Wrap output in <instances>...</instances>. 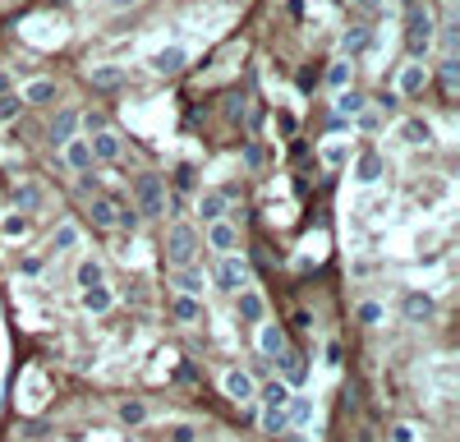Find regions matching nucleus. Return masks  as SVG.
<instances>
[{
    "mask_svg": "<svg viewBox=\"0 0 460 442\" xmlns=\"http://www.w3.org/2000/svg\"><path fill=\"white\" fill-rule=\"evenodd\" d=\"M433 32H437V23H433L428 10H419V5H405V46H410V56L419 60L424 51L433 46Z\"/></svg>",
    "mask_w": 460,
    "mask_h": 442,
    "instance_id": "f257e3e1",
    "label": "nucleus"
},
{
    "mask_svg": "<svg viewBox=\"0 0 460 442\" xmlns=\"http://www.w3.org/2000/svg\"><path fill=\"white\" fill-rule=\"evenodd\" d=\"M194 249H198L194 230H189V226H170V235H166V258H170V267L194 263Z\"/></svg>",
    "mask_w": 460,
    "mask_h": 442,
    "instance_id": "f03ea898",
    "label": "nucleus"
},
{
    "mask_svg": "<svg viewBox=\"0 0 460 442\" xmlns=\"http://www.w3.org/2000/svg\"><path fill=\"white\" fill-rule=\"evenodd\" d=\"M216 286L230 290V295H240V290L249 286V263L240 258V254H226V258H221V267H216Z\"/></svg>",
    "mask_w": 460,
    "mask_h": 442,
    "instance_id": "7ed1b4c3",
    "label": "nucleus"
},
{
    "mask_svg": "<svg viewBox=\"0 0 460 442\" xmlns=\"http://www.w3.org/2000/svg\"><path fill=\"white\" fill-rule=\"evenodd\" d=\"M134 189H138V212H143V217H161V212H166V189H161L157 175H143Z\"/></svg>",
    "mask_w": 460,
    "mask_h": 442,
    "instance_id": "20e7f679",
    "label": "nucleus"
},
{
    "mask_svg": "<svg viewBox=\"0 0 460 442\" xmlns=\"http://www.w3.org/2000/svg\"><path fill=\"white\" fill-rule=\"evenodd\" d=\"M88 148H92V162H120V138L111 129H97Z\"/></svg>",
    "mask_w": 460,
    "mask_h": 442,
    "instance_id": "39448f33",
    "label": "nucleus"
},
{
    "mask_svg": "<svg viewBox=\"0 0 460 442\" xmlns=\"http://www.w3.org/2000/svg\"><path fill=\"white\" fill-rule=\"evenodd\" d=\"M424 83H428L424 60H410L405 69H400V92H405V97H419V92H424Z\"/></svg>",
    "mask_w": 460,
    "mask_h": 442,
    "instance_id": "423d86ee",
    "label": "nucleus"
},
{
    "mask_svg": "<svg viewBox=\"0 0 460 442\" xmlns=\"http://www.w3.org/2000/svg\"><path fill=\"white\" fill-rule=\"evenodd\" d=\"M65 162H69L74 170H92V148L83 143V138H69V143H65Z\"/></svg>",
    "mask_w": 460,
    "mask_h": 442,
    "instance_id": "0eeeda50",
    "label": "nucleus"
},
{
    "mask_svg": "<svg viewBox=\"0 0 460 442\" xmlns=\"http://www.w3.org/2000/svg\"><path fill=\"white\" fill-rule=\"evenodd\" d=\"M120 78H124V69H115V65H102V69H92L88 74V83L97 92H111V88H120Z\"/></svg>",
    "mask_w": 460,
    "mask_h": 442,
    "instance_id": "6e6552de",
    "label": "nucleus"
},
{
    "mask_svg": "<svg viewBox=\"0 0 460 442\" xmlns=\"http://www.w3.org/2000/svg\"><path fill=\"white\" fill-rule=\"evenodd\" d=\"M170 276H175V286H180L184 295H198V290H203V281H207V276H203L198 267H189V263H184V267H175Z\"/></svg>",
    "mask_w": 460,
    "mask_h": 442,
    "instance_id": "1a4fd4ad",
    "label": "nucleus"
},
{
    "mask_svg": "<svg viewBox=\"0 0 460 442\" xmlns=\"http://www.w3.org/2000/svg\"><path fill=\"white\" fill-rule=\"evenodd\" d=\"M235 240H240V235H235V221H226V217H221V221H212V249L230 254V249H235Z\"/></svg>",
    "mask_w": 460,
    "mask_h": 442,
    "instance_id": "9d476101",
    "label": "nucleus"
},
{
    "mask_svg": "<svg viewBox=\"0 0 460 442\" xmlns=\"http://www.w3.org/2000/svg\"><path fill=\"white\" fill-rule=\"evenodd\" d=\"M226 392H230V397H235V401L253 397V378H249L244 368H230V373H226Z\"/></svg>",
    "mask_w": 460,
    "mask_h": 442,
    "instance_id": "9b49d317",
    "label": "nucleus"
},
{
    "mask_svg": "<svg viewBox=\"0 0 460 442\" xmlns=\"http://www.w3.org/2000/svg\"><path fill=\"white\" fill-rule=\"evenodd\" d=\"M437 83H442L446 97H456V92H460V65H456V56H446V60H442V69H437Z\"/></svg>",
    "mask_w": 460,
    "mask_h": 442,
    "instance_id": "f8f14e48",
    "label": "nucleus"
},
{
    "mask_svg": "<svg viewBox=\"0 0 460 442\" xmlns=\"http://www.w3.org/2000/svg\"><path fill=\"white\" fill-rule=\"evenodd\" d=\"M272 360H276V364H281V373H286V382H295V387L304 382V360H299V355L281 351V355H272Z\"/></svg>",
    "mask_w": 460,
    "mask_h": 442,
    "instance_id": "ddd939ff",
    "label": "nucleus"
},
{
    "mask_svg": "<svg viewBox=\"0 0 460 442\" xmlns=\"http://www.w3.org/2000/svg\"><path fill=\"white\" fill-rule=\"evenodd\" d=\"M115 208H120L115 199H92V226H115Z\"/></svg>",
    "mask_w": 460,
    "mask_h": 442,
    "instance_id": "4468645a",
    "label": "nucleus"
},
{
    "mask_svg": "<svg viewBox=\"0 0 460 442\" xmlns=\"http://www.w3.org/2000/svg\"><path fill=\"white\" fill-rule=\"evenodd\" d=\"M180 65H184V51H180V46H170V51H157V56H152V69H157V74H175Z\"/></svg>",
    "mask_w": 460,
    "mask_h": 442,
    "instance_id": "2eb2a0df",
    "label": "nucleus"
},
{
    "mask_svg": "<svg viewBox=\"0 0 460 442\" xmlns=\"http://www.w3.org/2000/svg\"><path fill=\"white\" fill-rule=\"evenodd\" d=\"M74 129H78V115H74V111H60V115H56V124H51V138H56V143H69V138H74Z\"/></svg>",
    "mask_w": 460,
    "mask_h": 442,
    "instance_id": "dca6fc26",
    "label": "nucleus"
},
{
    "mask_svg": "<svg viewBox=\"0 0 460 442\" xmlns=\"http://www.w3.org/2000/svg\"><path fill=\"white\" fill-rule=\"evenodd\" d=\"M83 309H92V313H106V309H111V290H106V286H83Z\"/></svg>",
    "mask_w": 460,
    "mask_h": 442,
    "instance_id": "f3484780",
    "label": "nucleus"
},
{
    "mask_svg": "<svg viewBox=\"0 0 460 442\" xmlns=\"http://www.w3.org/2000/svg\"><path fill=\"white\" fill-rule=\"evenodd\" d=\"M198 217L203 221H221V217H226V199H221V194H203L198 199Z\"/></svg>",
    "mask_w": 460,
    "mask_h": 442,
    "instance_id": "a211bd4d",
    "label": "nucleus"
},
{
    "mask_svg": "<svg viewBox=\"0 0 460 442\" xmlns=\"http://www.w3.org/2000/svg\"><path fill=\"white\" fill-rule=\"evenodd\" d=\"M23 102H32V107H46V102H56V83H46V78L28 83V92H23Z\"/></svg>",
    "mask_w": 460,
    "mask_h": 442,
    "instance_id": "6ab92c4d",
    "label": "nucleus"
},
{
    "mask_svg": "<svg viewBox=\"0 0 460 442\" xmlns=\"http://www.w3.org/2000/svg\"><path fill=\"white\" fill-rule=\"evenodd\" d=\"M102 276H106V267L97 258H83L78 263V286H102Z\"/></svg>",
    "mask_w": 460,
    "mask_h": 442,
    "instance_id": "aec40b11",
    "label": "nucleus"
},
{
    "mask_svg": "<svg viewBox=\"0 0 460 442\" xmlns=\"http://www.w3.org/2000/svg\"><path fill=\"white\" fill-rule=\"evenodd\" d=\"M378 175H382V157H378L373 148H368V153L359 157V180H364V184H373Z\"/></svg>",
    "mask_w": 460,
    "mask_h": 442,
    "instance_id": "412c9836",
    "label": "nucleus"
},
{
    "mask_svg": "<svg viewBox=\"0 0 460 442\" xmlns=\"http://www.w3.org/2000/svg\"><path fill=\"white\" fill-rule=\"evenodd\" d=\"M341 51H345V56H364L368 51V28H350L345 42H341Z\"/></svg>",
    "mask_w": 460,
    "mask_h": 442,
    "instance_id": "4be33fe9",
    "label": "nucleus"
},
{
    "mask_svg": "<svg viewBox=\"0 0 460 442\" xmlns=\"http://www.w3.org/2000/svg\"><path fill=\"white\" fill-rule=\"evenodd\" d=\"M170 313H175L180 322H194V318H198V300H194V295H175Z\"/></svg>",
    "mask_w": 460,
    "mask_h": 442,
    "instance_id": "5701e85b",
    "label": "nucleus"
},
{
    "mask_svg": "<svg viewBox=\"0 0 460 442\" xmlns=\"http://www.w3.org/2000/svg\"><path fill=\"white\" fill-rule=\"evenodd\" d=\"M258 346H262V355H281V351H286V336H281V327H262Z\"/></svg>",
    "mask_w": 460,
    "mask_h": 442,
    "instance_id": "b1692460",
    "label": "nucleus"
},
{
    "mask_svg": "<svg viewBox=\"0 0 460 442\" xmlns=\"http://www.w3.org/2000/svg\"><path fill=\"white\" fill-rule=\"evenodd\" d=\"M400 138H405V143H428L433 129L424 120H405V124H400Z\"/></svg>",
    "mask_w": 460,
    "mask_h": 442,
    "instance_id": "393cba45",
    "label": "nucleus"
},
{
    "mask_svg": "<svg viewBox=\"0 0 460 442\" xmlns=\"http://www.w3.org/2000/svg\"><path fill=\"white\" fill-rule=\"evenodd\" d=\"M262 401H267V406H276V410H286V406H290L286 382H267V387H262Z\"/></svg>",
    "mask_w": 460,
    "mask_h": 442,
    "instance_id": "a878e982",
    "label": "nucleus"
},
{
    "mask_svg": "<svg viewBox=\"0 0 460 442\" xmlns=\"http://www.w3.org/2000/svg\"><path fill=\"white\" fill-rule=\"evenodd\" d=\"M336 111H341V115H359V111H364V92H345V88H341Z\"/></svg>",
    "mask_w": 460,
    "mask_h": 442,
    "instance_id": "bb28decb",
    "label": "nucleus"
},
{
    "mask_svg": "<svg viewBox=\"0 0 460 442\" xmlns=\"http://www.w3.org/2000/svg\"><path fill=\"white\" fill-rule=\"evenodd\" d=\"M240 318H249V322L262 318V300L253 295V290H244V295H240Z\"/></svg>",
    "mask_w": 460,
    "mask_h": 442,
    "instance_id": "cd10ccee",
    "label": "nucleus"
},
{
    "mask_svg": "<svg viewBox=\"0 0 460 442\" xmlns=\"http://www.w3.org/2000/svg\"><path fill=\"white\" fill-rule=\"evenodd\" d=\"M405 313H410V318H433V300L428 295H410V300H405Z\"/></svg>",
    "mask_w": 460,
    "mask_h": 442,
    "instance_id": "c85d7f7f",
    "label": "nucleus"
},
{
    "mask_svg": "<svg viewBox=\"0 0 460 442\" xmlns=\"http://www.w3.org/2000/svg\"><path fill=\"white\" fill-rule=\"evenodd\" d=\"M120 419L124 424H143V419H148V406H143V401H129V406H120Z\"/></svg>",
    "mask_w": 460,
    "mask_h": 442,
    "instance_id": "c756f323",
    "label": "nucleus"
},
{
    "mask_svg": "<svg viewBox=\"0 0 460 442\" xmlns=\"http://www.w3.org/2000/svg\"><path fill=\"white\" fill-rule=\"evenodd\" d=\"M327 83H332V88H345V83H350V65H345V60H336V65H332V69H327Z\"/></svg>",
    "mask_w": 460,
    "mask_h": 442,
    "instance_id": "7c9ffc66",
    "label": "nucleus"
},
{
    "mask_svg": "<svg viewBox=\"0 0 460 442\" xmlns=\"http://www.w3.org/2000/svg\"><path fill=\"white\" fill-rule=\"evenodd\" d=\"M19 111H23V97H14V92H5V97H0V120H14Z\"/></svg>",
    "mask_w": 460,
    "mask_h": 442,
    "instance_id": "2f4dec72",
    "label": "nucleus"
},
{
    "mask_svg": "<svg viewBox=\"0 0 460 442\" xmlns=\"http://www.w3.org/2000/svg\"><path fill=\"white\" fill-rule=\"evenodd\" d=\"M0 230H5V235H10V240H14V235H28V217H23V212L5 217V226H0Z\"/></svg>",
    "mask_w": 460,
    "mask_h": 442,
    "instance_id": "473e14b6",
    "label": "nucleus"
},
{
    "mask_svg": "<svg viewBox=\"0 0 460 442\" xmlns=\"http://www.w3.org/2000/svg\"><path fill=\"white\" fill-rule=\"evenodd\" d=\"M14 208H23V212L37 208V189H32V184H19V189H14Z\"/></svg>",
    "mask_w": 460,
    "mask_h": 442,
    "instance_id": "72a5a7b5",
    "label": "nucleus"
},
{
    "mask_svg": "<svg viewBox=\"0 0 460 442\" xmlns=\"http://www.w3.org/2000/svg\"><path fill=\"white\" fill-rule=\"evenodd\" d=\"M262 428H267V433H281V428H286V410L267 406V415H262Z\"/></svg>",
    "mask_w": 460,
    "mask_h": 442,
    "instance_id": "f704fd0d",
    "label": "nucleus"
},
{
    "mask_svg": "<svg viewBox=\"0 0 460 442\" xmlns=\"http://www.w3.org/2000/svg\"><path fill=\"white\" fill-rule=\"evenodd\" d=\"M166 438H170V442H194L198 433H194V424H170V428H166Z\"/></svg>",
    "mask_w": 460,
    "mask_h": 442,
    "instance_id": "c9c22d12",
    "label": "nucleus"
},
{
    "mask_svg": "<svg viewBox=\"0 0 460 442\" xmlns=\"http://www.w3.org/2000/svg\"><path fill=\"white\" fill-rule=\"evenodd\" d=\"M262 162H267V153H262V143H249V148H244V166H253V170H258Z\"/></svg>",
    "mask_w": 460,
    "mask_h": 442,
    "instance_id": "e433bc0d",
    "label": "nucleus"
},
{
    "mask_svg": "<svg viewBox=\"0 0 460 442\" xmlns=\"http://www.w3.org/2000/svg\"><path fill=\"white\" fill-rule=\"evenodd\" d=\"M74 244H78V230L74 226H60V230H56V249H74Z\"/></svg>",
    "mask_w": 460,
    "mask_h": 442,
    "instance_id": "4c0bfd02",
    "label": "nucleus"
},
{
    "mask_svg": "<svg viewBox=\"0 0 460 442\" xmlns=\"http://www.w3.org/2000/svg\"><path fill=\"white\" fill-rule=\"evenodd\" d=\"M78 124H83L88 134H97V129H106V120H102V111H88V115H78Z\"/></svg>",
    "mask_w": 460,
    "mask_h": 442,
    "instance_id": "58836bf2",
    "label": "nucleus"
},
{
    "mask_svg": "<svg viewBox=\"0 0 460 442\" xmlns=\"http://www.w3.org/2000/svg\"><path fill=\"white\" fill-rule=\"evenodd\" d=\"M456 37H460V28H456V23H446V28H442V51H446V56H456Z\"/></svg>",
    "mask_w": 460,
    "mask_h": 442,
    "instance_id": "ea45409f",
    "label": "nucleus"
},
{
    "mask_svg": "<svg viewBox=\"0 0 460 442\" xmlns=\"http://www.w3.org/2000/svg\"><path fill=\"white\" fill-rule=\"evenodd\" d=\"M359 318H364L368 327H378V322H382V309H378V305H364V309H359Z\"/></svg>",
    "mask_w": 460,
    "mask_h": 442,
    "instance_id": "a19ab883",
    "label": "nucleus"
},
{
    "mask_svg": "<svg viewBox=\"0 0 460 442\" xmlns=\"http://www.w3.org/2000/svg\"><path fill=\"white\" fill-rule=\"evenodd\" d=\"M327 162L341 166V162H345V143H327Z\"/></svg>",
    "mask_w": 460,
    "mask_h": 442,
    "instance_id": "79ce46f5",
    "label": "nucleus"
},
{
    "mask_svg": "<svg viewBox=\"0 0 460 442\" xmlns=\"http://www.w3.org/2000/svg\"><path fill=\"white\" fill-rule=\"evenodd\" d=\"M391 442H414V428L410 424H396V428H391Z\"/></svg>",
    "mask_w": 460,
    "mask_h": 442,
    "instance_id": "37998d69",
    "label": "nucleus"
},
{
    "mask_svg": "<svg viewBox=\"0 0 460 442\" xmlns=\"http://www.w3.org/2000/svg\"><path fill=\"white\" fill-rule=\"evenodd\" d=\"M42 267H46L42 258H23V272H28V276H37V272H42Z\"/></svg>",
    "mask_w": 460,
    "mask_h": 442,
    "instance_id": "c03bdc74",
    "label": "nucleus"
},
{
    "mask_svg": "<svg viewBox=\"0 0 460 442\" xmlns=\"http://www.w3.org/2000/svg\"><path fill=\"white\" fill-rule=\"evenodd\" d=\"M5 92H10V74H0V97H5Z\"/></svg>",
    "mask_w": 460,
    "mask_h": 442,
    "instance_id": "a18cd8bd",
    "label": "nucleus"
},
{
    "mask_svg": "<svg viewBox=\"0 0 460 442\" xmlns=\"http://www.w3.org/2000/svg\"><path fill=\"white\" fill-rule=\"evenodd\" d=\"M111 5H129V0H111Z\"/></svg>",
    "mask_w": 460,
    "mask_h": 442,
    "instance_id": "49530a36",
    "label": "nucleus"
},
{
    "mask_svg": "<svg viewBox=\"0 0 460 442\" xmlns=\"http://www.w3.org/2000/svg\"><path fill=\"white\" fill-rule=\"evenodd\" d=\"M446 5H456V0H446Z\"/></svg>",
    "mask_w": 460,
    "mask_h": 442,
    "instance_id": "de8ad7c7",
    "label": "nucleus"
},
{
    "mask_svg": "<svg viewBox=\"0 0 460 442\" xmlns=\"http://www.w3.org/2000/svg\"><path fill=\"white\" fill-rule=\"evenodd\" d=\"M359 5H368V0H359Z\"/></svg>",
    "mask_w": 460,
    "mask_h": 442,
    "instance_id": "09e8293b",
    "label": "nucleus"
}]
</instances>
